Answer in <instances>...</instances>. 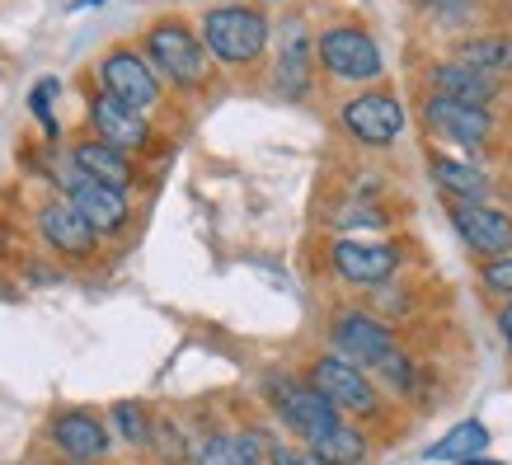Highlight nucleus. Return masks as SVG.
<instances>
[{
    "mask_svg": "<svg viewBox=\"0 0 512 465\" xmlns=\"http://www.w3.org/2000/svg\"><path fill=\"white\" fill-rule=\"evenodd\" d=\"M202 47L226 66L259 62L268 47V19L249 5H217L202 19Z\"/></svg>",
    "mask_w": 512,
    "mask_h": 465,
    "instance_id": "obj_1",
    "label": "nucleus"
},
{
    "mask_svg": "<svg viewBox=\"0 0 512 465\" xmlns=\"http://www.w3.org/2000/svg\"><path fill=\"white\" fill-rule=\"evenodd\" d=\"M264 390H268V404L278 409V419L287 423L292 433L306 437V442H311L315 433H325V428L339 423V409H334L325 395H315L311 381H296V376H268Z\"/></svg>",
    "mask_w": 512,
    "mask_h": 465,
    "instance_id": "obj_2",
    "label": "nucleus"
},
{
    "mask_svg": "<svg viewBox=\"0 0 512 465\" xmlns=\"http://www.w3.org/2000/svg\"><path fill=\"white\" fill-rule=\"evenodd\" d=\"M99 80H104V94H113V99H118V104H127L132 113L156 109L160 80H156V71H151V62H146V57H137V52L113 47L109 57H104V66H99Z\"/></svg>",
    "mask_w": 512,
    "mask_h": 465,
    "instance_id": "obj_3",
    "label": "nucleus"
},
{
    "mask_svg": "<svg viewBox=\"0 0 512 465\" xmlns=\"http://www.w3.org/2000/svg\"><path fill=\"white\" fill-rule=\"evenodd\" d=\"M146 52L174 85H202L207 80V47L184 29V24H156L146 33Z\"/></svg>",
    "mask_w": 512,
    "mask_h": 465,
    "instance_id": "obj_4",
    "label": "nucleus"
},
{
    "mask_svg": "<svg viewBox=\"0 0 512 465\" xmlns=\"http://www.w3.org/2000/svg\"><path fill=\"white\" fill-rule=\"evenodd\" d=\"M311 386L315 395H325L334 409H348V414H372L376 409V386L367 381V372L362 367H353L348 357H320L311 367Z\"/></svg>",
    "mask_w": 512,
    "mask_h": 465,
    "instance_id": "obj_5",
    "label": "nucleus"
},
{
    "mask_svg": "<svg viewBox=\"0 0 512 465\" xmlns=\"http://www.w3.org/2000/svg\"><path fill=\"white\" fill-rule=\"evenodd\" d=\"M315 57L325 62L329 76H339V80H376L381 66H386L381 62V47L362 29H329L315 43Z\"/></svg>",
    "mask_w": 512,
    "mask_h": 465,
    "instance_id": "obj_6",
    "label": "nucleus"
},
{
    "mask_svg": "<svg viewBox=\"0 0 512 465\" xmlns=\"http://www.w3.org/2000/svg\"><path fill=\"white\" fill-rule=\"evenodd\" d=\"M343 127H348L362 146H390V141L404 132V109H400V99L386 90L357 94V99L343 104Z\"/></svg>",
    "mask_w": 512,
    "mask_h": 465,
    "instance_id": "obj_7",
    "label": "nucleus"
},
{
    "mask_svg": "<svg viewBox=\"0 0 512 465\" xmlns=\"http://www.w3.org/2000/svg\"><path fill=\"white\" fill-rule=\"evenodd\" d=\"M334 348L339 357H348L353 367H381L395 353V339L381 320H372L367 310H343L334 320Z\"/></svg>",
    "mask_w": 512,
    "mask_h": 465,
    "instance_id": "obj_8",
    "label": "nucleus"
},
{
    "mask_svg": "<svg viewBox=\"0 0 512 465\" xmlns=\"http://www.w3.org/2000/svg\"><path fill=\"white\" fill-rule=\"evenodd\" d=\"M62 184H66V202H71L80 217L90 221L94 235L118 231V226L127 221V198H123V188L94 184V179H85L76 165H71V174H62Z\"/></svg>",
    "mask_w": 512,
    "mask_h": 465,
    "instance_id": "obj_9",
    "label": "nucleus"
},
{
    "mask_svg": "<svg viewBox=\"0 0 512 465\" xmlns=\"http://www.w3.org/2000/svg\"><path fill=\"white\" fill-rule=\"evenodd\" d=\"M400 268V249L381 240H339L334 245V273L353 287H381Z\"/></svg>",
    "mask_w": 512,
    "mask_h": 465,
    "instance_id": "obj_10",
    "label": "nucleus"
},
{
    "mask_svg": "<svg viewBox=\"0 0 512 465\" xmlns=\"http://www.w3.org/2000/svg\"><path fill=\"white\" fill-rule=\"evenodd\" d=\"M311 62H315V43L311 29L301 15H287L278 29V90L287 99L311 94Z\"/></svg>",
    "mask_w": 512,
    "mask_h": 465,
    "instance_id": "obj_11",
    "label": "nucleus"
},
{
    "mask_svg": "<svg viewBox=\"0 0 512 465\" xmlns=\"http://www.w3.org/2000/svg\"><path fill=\"white\" fill-rule=\"evenodd\" d=\"M423 123L433 127L437 137L456 141V146H480V141H489V132H494L489 109L456 104V99H442V94H428V104H423Z\"/></svg>",
    "mask_w": 512,
    "mask_h": 465,
    "instance_id": "obj_12",
    "label": "nucleus"
},
{
    "mask_svg": "<svg viewBox=\"0 0 512 465\" xmlns=\"http://www.w3.org/2000/svg\"><path fill=\"white\" fill-rule=\"evenodd\" d=\"M451 226L480 254H508L512 249V217L484 207V202H451Z\"/></svg>",
    "mask_w": 512,
    "mask_h": 465,
    "instance_id": "obj_13",
    "label": "nucleus"
},
{
    "mask_svg": "<svg viewBox=\"0 0 512 465\" xmlns=\"http://www.w3.org/2000/svg\"><path fill=\"white\" fill-rule=\"evenodd\" d=\"M52 442H57V451L62 456H71V461H104L109 456V428L94 419L90 409H66V414H57L52 419Z\"/></svg>",
    "mask_w": 512,
    "mask_h": 465,
    "instance_id": "obj_14",
    "label": "nucleus"
},
{
    "mask_svg": "<svg viewBox=\"0 0 512 465\" xmlns=\"http://www.w3.org/2000/svg\"><path fill=\"white\" fill-rule=\"evenodd\" d=\"M90 123L94 132H99V141L104 146H113V151H141L146 141H151V127H146V118L141 113H132L127 104H118L113 94H94L90 104Z\"/></svg>",
    "mask_w": 512,
    "mask_h": 465,
    "instance_id": "obj_15",
    "label": "nucleus"
},
{
    "mask_svg": "<svg viewBox=\"0 0 512 465\" xmlns=\"http://www.w3.org/2000/svg\"><path fill=\"white\" fill-rule=\"evenodd\" d=\"M38 231H43L47 245L62 249V254H90L94 240H99V235L90 231V221L80 217V212L66 198L47 202L43 212H38Z\"/></svg>",
    "mask_w": 512,
    "mask_h": 465,
    "instance_id": "obj_16",
    "label": "nucleus"
},
{
    "mask_svg": "<svg viewBox=\"0 0 512 465\" xmlns=\"http://www.w3.org/2000/svg\"><path fill=\"white\" fill-rule=\"evenodd\" d=\"M428 85H433V94H442V99H456V104H475V109H484V104H489V99L498 94V80H494V76H484V71H470V66H461V62L433 66Z\"/></svg>",
    "mask_w": 512,
    "mask_h": 465,
    "instance_id": "obj_17",
    "label": "nucleus"
},
{
    "mask_svg": "<svg viewBox=\"0 0 512 465\" xmlns=\"http://www.w3.org/2000/svg\"><path fill=\"white\" fill-rule=\"evenodd\" d=\"M71 165H76L85 179H94V184H109V188L132 184V165H127V155L113 151V146H104V141H80L76 151H71Z\"/></svg>",
    "mask_w": 512,
    "mask_h": 465,
    "instance_id": "obj_18",
    "label": "nucleus"
},
{
    "mask_svg": "<svg viewBox=\"0 0 512 465\" xmlns=\"http://www.w3.org/2000/svg\"><path fill=\"white\" fill-rule=\"evenodd\" d=\"M428 170H433V179L442 184V193H451V202H480V198H489V188H494L484 170H470V165L451 160V155H433Z\"/></svg>",
    "mask_w": 512,
    "mask_h": 465,
    "instance_id": "obj_19",
    "label": "nucleus"
},
{
    "mask_svg": "<svg viewBox=\"0 0 512 465\" xmlns=\"http://www.w3.org/2000/svg\"><path fill=\"white\" fill-rule=\"evenodd\" d=\"M198 465H264V442L249 433H212L198 447Z\"/></svg>",
    "mask_w": 512,
    "mask_h": 465,
    "instance_id": "obj_20",
    "label": "nucleus"
},
{
    "mask_svg": "<svg viewBox=\"0 0 512 465\" xmlns=\"http://www.w3.org/2000/svg\"><path fill=\"white\" fill-rule=\"evenodd\" d=\"M306 451H311V456H320L325 465H362L367 442H362V433H357V428H348V423L339 419L334 428L315 433L311 442H306Z\"/></svg>",
    "mask_w": 512,
    "mask_h": 465,
    "instance_id": "obj_21",
    "label": "nucleus"
},
{
    "mask_svg": "<svg viewBox=\"0 0 512 465\" xmlns=\"http://www.w3.org/2000/svg\"><path fill=\"white\" fill-rule=\"evenodd\" d=\"M456 62L470 71H484V76H503V71H512V38H470V43H461Z\"/></svg>",
    "mask_w": 512,
    "mask_h": 465,
    "instance_id": "obj_22",
    "label": "nucleus"
},
{
    "mask_svg": "<svg viewBox=\"0 0 512 465\" xmlns=\"http://www.w3.org/2000/svg\"><path fill=\"white\" fill-rule=\"evenodd\" d=\"M489 447V428L484 423H456L442 442H433L428 447V461H470V456H480V451Z\"/></svg>",
    "mask_w": 512,
    "mask_h": 465,
    "instance_id": "obj_23",
    "label": "nucleus"
},
{
    "mask_svg": "<svg viewBox=\"0 0 512 465\" xmlns=\"http://www.w3.org/2000/svg\"><path fill=\"white\" fill-rule=\"evenodd\" d=\"M113 428H118V437H123V442L146 447V437H151V414H146V404L118 400V404H113Z\"/></svg>",
    "mask_w": 512,
    "mask_h": 465,
    "instance_id": "obj_24",
    "label": "nucleus"
},
{
    "mask_svg": "<svg viewBox=\"0 0 512 465\" xmlns=\"http://www.w3.org/2000/svg\"><path fill=\"white\" fill-rule=\"evenodd\" d=\"M151 447H156V456L165 465H184L193 451H188V437H184V428L179 423H170V419H156L151 423V437H146Z\"/></svg>",
    "mask_w": 512,
    "mask_h": 465,
    "instance_id": "obj_25",
    "label": "nucleus"
},
{
    "mask_svg": "<svg viewBox=\"0 0 512 465\" xmlns=\"http://www.w3.org/2000/svg\"><path fill=\"white\" fill-rule=\"evenodd\" d=\"M376 372L386 376L390 386L400 390V395H409V390H414V367H409V357H400V353H390L386 362H381V367H376Z\"/></svg>",
    "mask_w": 512,
    "mask_h": 465,
    "instance_id": "obj_26",
    "label": "nucleus"
},
{
    "mask_svg": "<svg viewBox=\"0 0 512 465\" xmlns=\"http://www.w3.org/2000/svg\"><path fill=\"white\" fill-rule=\"evenodd\" d=\"M268 465H325L306 447H287V442H268Z\"/></svg>",
    "mask_w": 512,
    "mask_h": 465,
    "instance_id": "obj_27",
    "label": "nucleus"
},
{
    "mask_svg": "<svg viewBox=\"0 0 512 465\" xmlns=\"http://www.w3.org/2000/svg\"><path fill=\"white\" fill-rule=\"evenodd\" d=\"M52 94H57V80H38L33 85V113L43 118V127L57 137V118H52Z\"/></svg>",
    "mask_w": 512,
    "mask_h": 465,
    "instance_id": "obj_28",
    "label": "nucleus"
},
{
    "mask_svg": "<svg viewBox=\"0 0 512 465\" xmlns=\"http://www.w3.org/2000/svg\"><path fill=\"white\" fill-rule=\"evenodd\" d=\"M484 287H489V292L512 296V259H494V264H484Z\"/></svg>",
    "mask_w": 512,
    "mask_h": 465,
    "instance_id": "obj_29",
    "label": "nucleus"
},
{
    "mask_svg": "<svg viewBox=\"0 0 512 465\" xmlns=\"http://www.w3.org/2000/svg\"><path fill=\"white\" fill-rule=\"evenodd\" d=\"M498 334L508 339V348H512V301L503 306V315H498Z\"/></svg>",
    "mask_w": 512,
    "mask_h": 465,
    "instance_id": "obj_30",
    "label": "nucleus"
},
{
    "mask_svg": "<svg viewBox=\"0 0 512 465\" xmlns=\"http://www.w3.org/2000/svg\"><path fill=\"white\" fill-rule=\"evenodd\" d=\"M423 10H456V5H461V0H419Z\"/></svg>",
    "mask_w": 512,
    "mask_h": 465,
    "instance_id": "obj_31",
    "label": "nucleus"
},
{
    "mask_svg": "<svg viewBox=\"0 0 512 465\" xmlns=\"http://www.w3.org/2000/svg\"><path fill=\"white\" fill-rule=\"evenodd\" d=\"M456 465H494V461H480V456H470V461H456Z\"/></svg>",
    "mask_w": 512,
    "mask_h": 465,
    "instance_id": "obj_32",
    "label": "nucleus"
}]
</instances>
